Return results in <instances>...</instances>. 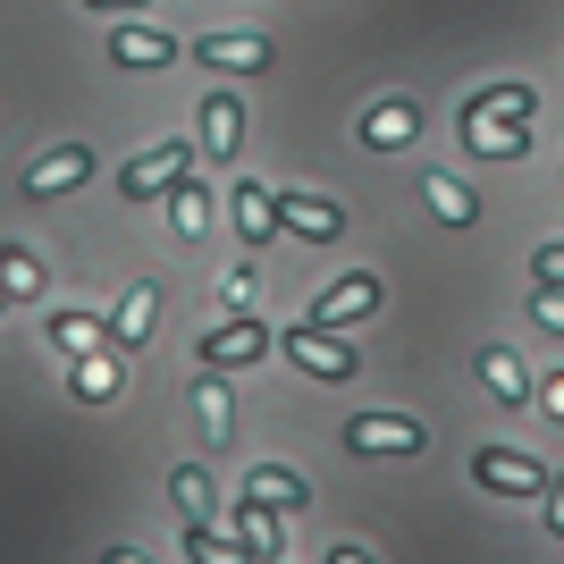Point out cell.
I'll return each mask as SVG.
<instances>
[{
    "mask_svg": "<svg viewBox=\"0 0 564 564\" xmlns=\"http://www.w3.org/2000/svg\"><path fill=\"white\" fill-rule=\"evenodd\" d=\"M253 295H261V279H253V261H236L228 279H219V304H228V312H253Z\"/></svg>",
    "mask_w": 564,
    "mask_h": 564,
    "instance_id": "484cf974",
    "label": "cell"
},
{
    "mask_svg": "<svg viewBox=\"0 0 564 564\" xmlns=\"http://www.w3.org/2000/svg\"><path fill=\"white\" fill-rule=\"evenodd\" d=\"M0 295L18 304V295H43V261L25 253V245H0Z\"/></svg>",
    "mask_w": 564,
    "mask_h": 564,
    "instance_id": "603a6c76",
    "label": "cell"
},
{
    "mask_svg": "<svg viewBox=\"0 0 564 564\" xmlns=\"http://www.w3.org/2000/svg\"><path fill=\"white\" fill-rule=\"evenodd\" d=\"M186 169H194V143L169 135V143H152V152H135V161L118 169V194H127V203H161V194L177 186Z\"/></svg>",
    "mask_w": 564,
    "mask_h": 564,
    "instance_id": "3957f363",
    "label": "cell"
},
{
    "mask_svg": "<svg viewBox=\"0 0 564 564\" xmlns=\"http://www.w3.org/2000/svg\"><path fill=\"white\" fill-rule=\"evenodd\" d=\"M471 371L489 379V397L506 404V413H531V362H522L514 346H497V337H489V346H471Z\"/></svg>",
    "mask_w": 564,
    "mask_h": 564,
    "instance_id": "9c48e42d",
    "label": "cell"
},
{
    "mask_svg": "<svg viewBox=\"0 0 564 564\" xmlns=\"http://www.w3.org/2000/svg\"><path fill=\"white\" fill-rule=\"evenodd\" d=\"M101 564H152V556H143V547H110Z\"/></svg>",
    "mask_w": 564,
    "mask_h": 564,
    "instance_id": "d6a6232c",
    "label": "cell"
},
{
    "mask_svg": "<svg viewBox=\"0 0 564 564\" xmlns=\"http://www.w3.org/2000/svg\"><path fill=\"white\" fill-rule=\"evenodd\" d=\"M321 564H379V556H371V547H354V540H329V547H321Z\"/></svg>",
    "mask_w": 564,
    "mask_h": 564,
    "instance_id": "f546056e",
    "label": "cell"
},
{
    "mask_svg": "<svg viewBox=\"0 0 564 564\" xmlns=\"http://www.w3.org/2000/svg\"><path fill=\"white\" fill-rule=\"evenodd\" d=\"M346 455H422L430 447V430L413 422V413H346Z\"/></svg>",
    "mask_w": 564,
    "mask_h": 564,
    "instance_id": "277c9868",
    "label": "cell"
},
{
    "mask_svg": "<svg viewBox=\"0 0 564 564\" xmlns=\"http://www.w3.org/2000/svg\"><path fill=\"white\" fill-rule=\"evenodd\" d=\"M186 397H194V413H203V438H212V447H228V438H236V397L219 388V371L186 379Z\"/></svg>",
    "mask_w": 564,
    "mask_h": 564,
    "instance_id": "e0dca14e",
    "label": "cell"
},
{
    "mask_svg": "<svg viewBox=\"0 0 564 564\" xmlns=\"http://www.w3.org/2000/svg\"><path fill=\"white\" fill-rule=\"evenodd\" d=\"M531 118H540V94H531V85H480V94L455 110V135H464L480 161H522V152H531Z\"/></svg>",
    "mask_w": 564,
    "mask_h": 564,
    "instance_id": "6da1fadb",
    "label": "cell"
},
{
    "mask_svg": "<svg viewBox=\"0 0 564 564\" xmlns=\"http://www.w3.org/2000/svg\"><path fill=\"white\" fill-rule=\"evenodd\" d=\"M194 68L261 76V68H270V34H194Z\"/></svg>",
    "mask_w": 564,
    "mask_h": 564,
    "instance_id": "8fae6325",
    "label": "cell"
},
{
    "mask_svg": "<svg viewBox=\"0 0 564 564\" xmlns=\"http://www.w3.org/2000/svg\"><path fill=\"white\" fill-rule=\"evenodd\" d=\"M51 346L59 354H94V346H110V329H101L94 312H51Z\"/></svg>",
    "mask_w": 564,
    "mask_h": 564,
    "instance_id": "7402d4cb",
    "label": "cell"
},
{
    "mask_svg": "<svg viewBox=\"0 0 564 564\" xmlns=\"http://www.w3.org/2000/svg\"><path fill=\"white\" fill-rule=\"evenodd\" d=\"M203 152H212V161H236V152H245V101L236 94L203 101Z\"/></svg>",
    "mask_w": 564,
    "mask_h": 564,
    "instance_id": "2e32d148",
    "label": "cell"
},
{
    "mask_svg": "<svg viewBox=\"0 0 564 564\" xmlns=\"http://www.w3.org/2000/svg\"><path fill=\"white\" fill-rule=\"evenodd\" d=\"M186 556L194 564H253V547H245V540H212L203 522H186Z\"/></svg>",
    "mask_w": 564,
    "mask_h": 564,
    "instance_id": "d4e9b609",
    "label": "cell"
},
{
    "mask_svg": "<svg viewBox=\"0 0 564 564\" xmlns=\"http://www.w3.org/2000/svg\"><path fill=\"white\" fill-rule=\"evenodd\" d=\"M531 329L564 337V286H531Z\"/></svg>",
    "mask_w": 564,
    "mask_h": 564,
    "instance_id": "4316f807",
    "label": "cell"
},
{
    "mask_svg": "<svg viewBox=\"0 0 564 564\" xmlns=\"http://www.w3.org/2000/svg\"><path fill=\"white\" fill-rule=\"evenodd\" d=\"M236 236H245L253 253L279 236V194H270V186H236Z\"/></svg>",
    "mask_w": 564,
    "mask_h": 564,
    "instance_id": "d6986e66",
    "label": "cell"
},
{
    "mask_svg": "<svg viewBox=\"0 0 564 564\" xmlns=\"http://www.w3.org/2000/svg\"><path fill=\"white\" fill-rule=\"evenodd\" d=\"M161 203H169V228H177V236H203V228H212V194L194 186V177H177Z\"/></svg>",
    "mask_w": 564,
    "mask_h": 564,
    "instance_id": "44dd1931",
    "label": "cell"
},
{
    "mask_svg": "<svg viewBox=\"0 0 564 564\" xmlns=\"http://www.w3.org/2000/svg\"><path fill=\"white\" fill-rule=\"evenodd\" d=\"M279 228L312 236V245H337L346 236V203H329V194H279Z\"/></svg>",
    "mask_w": 564,
    "mask_h": 564,
    "instance_id": "5bb4252c",
    "label": "cell"
},
{
    "mask_svg": "<svg viewBox=\"0 0 564 564\" xmlns=\"http://www.w3.org/2000/svg\"><path fill=\"white\" fill-rule=\"evenodd\" d=\"M540 413H547V422H564V371L540 379Z\"/></svg>",
    "mask_w": 564,
    "mask_h": 564,
    "instance_id": "4dcf8cb0",
    "label": "cell"
},
{
    "mask_svg": "<svg viewBox=\"0 0 564 564\" xmlns=\"http://www.w3.org/2000/svg\"><path fill=\"white\" fill-rule=\"evenodd\" d=\"M540 506H547V540H564V464L547 471V489H540Z\"/></svg>",
    "mask_w": 564,
    "mask_h": 564,
    "instance_id": "f1b7e54d",
    "label": "cell"
},
{
    "mask_svg": "<svg viewBox=\"0 0 564 564\" xmlns=\"http://www.w3.org/2000/svg\"><path fill=\"white\" fill-rule=\"evenodd\" d=\"M413 135H422V110H413L404 94H388V101L362 110V152H404Z\"/></svg>",
    "mask_w": 564,
    "mask_h": 564,
    "instance_id": "4fadbf2b",
    "label": "cell"
},
{
    "mask_svg": "<svg viewBox=\"0 0 564 564\" xmlns=\"http://www.w3.org/2000/svg\"><path fill=\"white\" fill-rule=\"evenodd\" d=\"M464 464H471V480L489 497H540L547 489V464L540 455H514V447H471Z\"/></svg>",
    "mask_w": 564,
    "mask_h": 564,
    "instance_id": "8992f818",
    "label": "cell"
},
{
    "mask_svg": "<svg viewBox=\"0 0 564 564\" xmlns=\"http://www.w3.org/2000/svg\"><path fill=\"white\" fill-rule=\"evenodd\" d=\"M169 497H177V514H186V522H212V471L177 464V471H169Z\"/></svg>",
    "mask_w": 564,
    "mask_h": 564,
    "instance_id": "cb8c5ba5",
    "label": "cell"
},
{
    "mask_svg": "<svg viewBox=\"0 0 564 564\" xmlns=\"http://www.w3.org/2000/svg\"><path fill=\"white\" fill-rule=\"evenodd\" d=\"M0 304H9V295H0Z\"/></svg>",
    "mask_w": 564,
    "mask_h": 564,
    "instance_id": "836d02e7",
    "label": "cell"
},
{
    "mask_svg": "<svg viewBox=\"0 0 564 564\" xmlns=\"http://www.w3.org/2000/svg\"><path fill=\"white\" fill-rule=\"evenodd\" d=\"M236 540L253 547V564H279V547H286V514H279V506H261V497H236Z\"/></svg>",
    "mask_w": 564,
    "mask_h": 564,
    "instance_id": "9a60e30c",
    "label": "cell"
},
{
    "mask_svg": "<svg viewBox=\"0 0 564 564\" xmlns=\"http://www.w3.org/2000/svg\"><path fill=\"white\" fill-rule=\"evenodd\" d=\"M85 177H94V143H59V152H43V161H25L18 194L25 203H51V194H76Z\"/></svg>",
    "mask_w": 564,
    "mask_h": 564,
    "instance_id": "52a82bcc",
    "label": "cell"
},
{
    "mask_svg": "<svg viewBox=\"0 0 564 564\" xmlns=\"http://www.w3.org/2000/svg\"><path fill=\"white\" fill-rule=\"evenodd\" d=\"M152 321H161V279H135L127 295H118V312L101 321V329H110V346H118V354H135L143 337H152Z\"/></svg>",
    "mask_w": 564,
    "mask_h": 564,
    "instance_id": "7c38bea8",
    "label": "cell"
},
{
    "mask_svg": "<svg viewBox=\"0 0 564 564\" xmlns=\"http://www.w3.org/2000/svg\"><path fill=\"white\" fill-rule=\"evenodd\" d=\"M245 497H261V506H279V514H304V506H312V489H304V480H295L286 464H253Z\"/></svg>",
    "mask_w": 564,
    "mask_h": 564,
    "instance_id": "ffe728a7",
    "label": "cell"
},
{
    "mask_svg": "<svg viewBox=\"0 0 564 564\" xmlns=\"http://www.w3.org/2000/svg\"><path fill=\"white\" fill-rule=\"evenodd\" d=\"M279 346V337L261 329L253 312H228L212 337H203V371H245V362H261V354Z\"/></svg>",
    "mask_w": 564,
    "mask_h": 564,
    "instance_id": "ba28073f",
    "label": "cell"
},
{
    "mask_svg": "<svg viewBox=\"0 0 564 564\" xmlns=\"http://www.w3.org/2000/svg\"><path fill=\"white\" fill-rule=\"evenodd\" d=\"M85 9H101V18H143L152 0H85Z\"/></svg>",
    "mask_w": 564,
    "mask_h": 564,
    "instance_id": "1f68e13d",
    "label": "cell"
},
{
    "mask_svg": "<svg viewBox=\"0 0 564 564\" xmlns=\"http://www.w3.org/2000/svg\"><path fill=\"white\" fill-rule=\"evenodd\" d=\"M531 286H564V236L531 253Z\"/></svg>",
    "mask_w": 564,
    "mask_h": 564,
    "instance_id": "83f0119b",
    "label": "cell"
},
{
    "mask_svg": "<svg viewBox=\"0 0 564 564\" xmlns=\"http://www.w3.org/2000/svg\"><path fill=\"white\" fill-rule=\"evenodd\" d=\"M388 304V279L379 270H346V279H329L321 295H312V329H354V321H371V312Z\"/></svg>",
    "mask_w": 564,
    "mask_h": 564,
    "instance_id": "7a4b0ae2",
    "label": "cell"
},
{
    "mask_svg": "<svg viewBox=\"0 0 564 564\" xmlns=\"http://www.w3.org/2000/svg\"><path fill=\"white\" fill-rule=\"evenodd\" d=\"M279 346H286V362H295L304 379H354V371H362L354 337H337V329H312V321H304V329H286Z\"/></svg>",
    "mask_w": 564,
    "mask_h": 564,
    "instance_id": "5b68a950",
    "label": "cell"
},
{
    "mask_svg": "<svg viewBox=\"0 0 564 564\" xmlns=\"http://www.w3.org/2000/svg\"><path fill=\"white\" fill-rule=\"evenodd\" d=\"M422 203L447 219V228H471V219H480V194H471L464 177H447V169H430V177H422Z\"/></svg>",
    "mask_w": 564,
    "mask_h": 564,
    "instance_id": "ac0fdd59",
    "label": "cell"
},
{
    "mask_svg": "<svg viewBox=\"0 0 564 564\" xmlns=\"http://www.w3.org/2000/svg\"><path fill=\"white\" fill-rule=\"evenodd\" d=\"M110 59L118 68H177V34H161V25H143V18H118L110 25Z\"/></svg>",
    "mask_w": 564,
    "mask_h": 564,
    "instance_id": "30bf717a",
    "label": "cell"
}]
</instances>
